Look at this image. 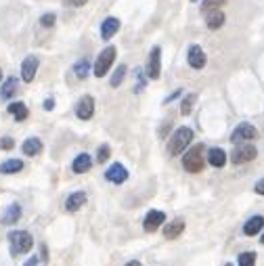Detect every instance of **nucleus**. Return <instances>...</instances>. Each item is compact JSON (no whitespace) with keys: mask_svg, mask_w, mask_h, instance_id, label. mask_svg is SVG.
I'll return each instance as SVG.
<instances>
[{"mask_svg":"<svg viewBox=\"0 0 264 266\" xmlns=\"http://www.w3.org/2000/svg\"><path fill=\"white\" fill-rule=\"evenodd\" d=\"M9 243H11V256H19V253H28L32 249L34 239L28 230H11Z\"/></svg>","mask_w":264,"mask_h":266,"instance_id":"f257e3e1","label":"nucleus"},{"mask_svg":"<svg viewBox=\"0 0 264 266\" xmlns=\"http://www.w3.org/2000/svg\"><path fill=\"white\" fill-rule=\"evenodd\" d=\"M191 141H193V130L187 128V126H183V128H178L174 132V136L170 138V145H168V153L170 155H181L185 149L191 145Z\"/></svg>","mask_w":264,"mask_h":266,"instance_id":"f03ea898","label":"nucleus"},{"mask_svg":"<svg viewBox=\"0 0 264 266\" xmlns=\"http://www.w3.org/2000/svg\"><path fill=\"white\" fill-rule=\"evenodd\" d=\"M203 166H206V159H203V145H195L191 151L185 153L183 168L187 172H191V174H197V172L203 170Z\"/></svg>","mask_w":264,"mask_h":266,"instance_id":"7ed1b4c3","label":"nucleus"},{"mask_svg":"<svg viewBox=\"0 0 264 266\" xmlns=\"http://www.w3.org/2000/svg\"><path fill=\"white\" fill-rule=\"evenodd\" d=\"M115 55H117V51H115V46H107V49H103L101 53H99V57H97V61H94V76L97 78H103L107 72L111 69V65H113V61H115Z\"/></svg>","mask_w":264,"mask_h":266,"instance_id":"20e7f679","label":"nucleus"},{"mask_svg":"<svg viewBox=\"0 0 264 266\" xmlns=\"http://www.w3.org/2000/svg\"><path fill=\"white\" fill-rule=\"evenodd\" d=\"M258 155V149L254 145H249V143H237V147L233 149V164H247V161L251 159H256Z\"/></svg>","mask_w":264,"mask_h":266,"instance_id":"39448f33","label":"nucleus"},{"mask_svg":"<svg viewBox=\"0 0 264 266\" xmlns=\"http://www.w3.org/2000/svg\"><path fill=\"white\" fill-rule=\"evenodd\" d=\"M162 74V51L160 46H153L147 59V78L149 80H158Z\"/></svg>","mask_w":264,"mask_h":266,"instance_id":"423d86ee","label":"nucleus"},{"mask_svg":"<svg viewBox=\"0 0 264 266\" xmlns=\"http://www.w3.org/2000/svg\"><path fill=\"white\" fill-rule=\"evenodd\" d=\"M256 136H258V130H256L251 124L243 122V124H239L237 128L233 130L231 141H233V143H249V141H254Z\"/></svg>","mask_w":264,"mask_h":266,"instance_id":"0eeeda50","label":"nucleus"},{"mask_svg":"<svg viewBox=\"0 0 264 266\" xmlns=\"http://www.w3.org/2000/svg\"><path fill=\"white\" fill-rule=\"evenodd\" d=\"M164 222H166V212H162V210H151V212H147L145 220H143V228H145L147 233H153V230H158Z\"/></svg>","mask_w":264,"mask_h":266,"instance_id":"6e6552de","label":"nucleus"},{"mask_svg":"<svg viewBox=\"0 0 264 266\" xmlns=\"http://www.w3.org/2000/svg\"><path fill=\"white\" fill-rule=\"evenodd\" d=\"M38 65H40V61H38V57H34V55H30V57H26V59H23V63H21V78H23V82L30 84L32 80L36 78Z\"/></svg>","mask_w":264,"mask_h":266,"instance_id":"1a4fd4ad","label":"nucleus"},{"mask_svg":"<svg viewBox=\"0 0 264 266\" xmlns=\"http://www.w3.org/2000/svg\"><path fill=\"white\" fill-rule=\"evenodd\" d=\"M187 61H189V65L193 67V69H203V67H206V63H208V57H206V53H203L201 46L193 44L189 49V53H187Z\"/></svg>","mask_w":264,"mask_h":266,"instance_id":"9d476101","label":"nucleus"},{"mask_svg":"<svg viewBox=\"0 0 264 266\" xmlns=\"http://www.w3.org/2000/svg\"><path fill=\"white\" fill-rule=\"evenodd\" d=\"M92 113H94V99H92L90 95H84V97L78 101V105H76V115H78V120H90Z\"/></svg>","mask_w":264,"mask_h":266,"instance_id":"9b49d317","label":"nucleus"},{"mask_svg":"<svg viewBox=\"0 0 264 266\" xmlns=\"http://www.w3.org/2000/svg\"><path fill=\"white\" fill-rule=\"evenodd\" d=\"M105 178L109 180V182H113V184H122V182H126V178H128V170L122 166V164H111L109 168H107V172H105Z\"/></svg>","mask_w":264,"mask_h":266,"instance_id":"f8f14e48","label":"nucleus"},{"mask_svg":"<svg viewBox=\"0 0 264 266\" xmlns=\"http://www.w3.org/2000/svg\"><path fill=\"white\" fill-rule=\"evenodd\" d=\"M86 203V193L84 191H76V193H71L69 197L65 199V212H69V214H74V212H78L80 207Z\"/></svg>","mask_w":264,"mask_h":266,"instance_id":"ddd939ff","label":"nucleus"},{"mask_svg":"<svg viewBox=\"0 0 264 266\" xmlns=\"http://www.w3.org/2000/svg\"><path fill=\"white\" fill-rule=\"evenodd\" d=\"M117 30H119V19H115V17H107V19L101 23V38H103V40L113 38L115 34H117Z\"/></svg>","mask_w":264,"mask_h":266,"instance_id":"4468645a","label":"nucleus"},{"mask_svg":"<svg viewBox=\"0 0 264 266\" xmlns=\"http://www.w3.org/2000/svg\"><path fill=\"white\" fill-rule=\"evenodd\" d=\"M21 151L26 153L28 157L38 155V153L42 151V141H40L38 136H30V138H26V141H23V145H21Z\"/></svg>","mask_w":264,"mask_h":266,"instance_id":"2eb2a0df","label":"nucleus"},{"mask_svg":"<svg viewBox=\"0 0 264 266\" xmlns=\"http://www.w3.org/2000/svg\"><path fill=\"white\" fill-rule=\"evenodd\" d=\"M90 168H92V157L88 153H80L74 159V164H71V170H74L76 174H86Z\"/></svg>","mask_w":264,"mask_h":266,"instance_id":"dca6fc26","label":"nucleus"},{"mask_svg":"<svg viewBox=\"0 0 264 266\" xmlns=\"http://www.w3.org/2000/svg\"><path fill=\"white\" fill-rule=\"evenodd\" d=\"M262 228H264V218H262V216H251L249 220L243 224V235L254 237V235L260 233Z\"/></svg>","mask_w":264,"mask_h":266,"instance_id":"f3484780","label":"nucleus"},{"mask_svg":"<svg viewBox=\"0 0 264 266\" xmlns=\"http://www.w3.org/2000/svg\"><path fill=\"white\" fill-rule=\"evenodd\" d=\"M224 13L220 9H216V11H210V13H206V26L210 30H220L224 26Z\"/></svg>","mask_w":264,"mask_h":266,"instance_id":"a211bd4d","label":"nucleus"},{"mask_svg":"<svg viewBox=\"0 0 264 266\" xmlns=\"http://www.w3.org/2000/svg\"><path fill=\"white\" fill-rule=\"evenodd\" d=\"M183 230H185V220L183 218H176V220H172L170 224H166L164 237L166 239H176L178 235H183Z\"/></svg>","mask_w":264,"mask_h":266,"instance_id":"6ab92c4d","label":"nucleus"},{"mask_svg":"<svg viewBox=\"0 0 264 266\" xmlns=\"http://www.w3.org/2000/svg\"><path fill=\"white\" fill-rule=\"evenodd\" d=\"M9 113L15 118V122H23V120H28V115H30L28 105H26V103H21V101L11 103V105H9Z\"/></svg>","mask_w":264,"mask_h":266,"instance_id":"aec40b11","label":"nucleus"},{"mask_svg":"<svg viewBox=\"0 0 264 266\" xmlns=\"http://www.w3.org/2000/svg\"><path fill=\"white\" fill-rule=\"evenodd\" d=\"M208 164L214 166V168H222L226 164V153L218 147L210 149V151H208Z\"/></svg>","mask_w":264,"mask_h":266,"instance_id":"412c9836","label":"nucleus"},{"mask_svg":"<svg viewBox=\"0 0 264 266\" xmlns=\"http://www.w3.org/2000/svg\"><path fill=\"white\" fill-rule=\"evenodd\" d=\"M21 218V205L19 203H11L7 207V212L3 216V224H15Z\"/></svg>","mask_w":264,"mask_h":266,"instance_id":"4be33fe9","label":"nucleus"},{"mask_svg":"<svg viewBox=\"0 0 264 266\" xmlns=\"http://www.w3.org/2000/svg\"><path fill=\"white\" fill-rule=\"evenodd\" d=\"M23 170V161L21 159H7L0 164V174H17Z\"/></svg>","mask_w":264,"mask_h":266,"instance_id":"5701e85b","label":"nucleus"},{"mask_svg":"<svg viewBox=\"0 0 264 266\" xmlns=\"http://www.w3.org/2000/svg\"><path fill=\"white\" fill-rule=\"evenodd\" d=\"M17 78H7V82L3 84V90H0V95H3V99H11L17 92Z\"/></svg>","mask_w":264,"mask_h":266,"instance_id":"b1692460","label":"nucleus"},{"mask_svg":"<svg viewBox=\"0 0 264 266\" xmlns=\"http://www.w3.org/2000/svg\"><path fill=\"white\" fill-rule=\"evenodd\" d=\"M195 101H197V95H195V92H189V95L181 101V113H183V115H189L191 111H193Z\"/></svg>","mask_w":264,"mask_h":266,"instance_id":"393cba45","label":"nucleus"},{"mask_svg":"<svg viewBox=\"0 0 264 266\" xmlns=\"http://www.w3.org/2000/svg\"><path fill=\"white\" fill-rule=\"evenodd\" d=\"M126 72H128V67H126V65H117V67H115V72H113V76H111V80H109V84H111L113 88H117L119 84L124 82Z\"/></svg>","mask_w":264,"mask_h":266,"instance_id":"a878e982","label":"nucleus"},{"mask_svg":"<svg viewBox=\"0 0 264 266\" xmlns=\"http://www.w3.org/2000/svg\"><path fill=\"white\" fill-rule=\"evenodd\" d=\"M88 72H90V61H88V59H82V61H78V63L74 65V74H76L80 80L86 78Z\"/></svg>","mask_w":264,"mask_h":266,"instance_id":"bb28decb","label":"nucleus"},{"mask_svg":"<svg viewBox=\"0 0 264 266\" xmlns=\"http://www.w3.org/2000/svg\"><path fill=\"white\" fill-rule=\"evenodd\" d=\"M239 266H256V251H243L237 258Z\"/></svg>","mask_w":264,"mask_h":266,"instance_id":"cd10ccee","label":"nucleus"},{"mask_svg":"<svg viewBox=\"0 0 264 266\" xmlns=\"http://www.w3.org/2000/svg\"><path fill=\"white\" fill-rule=\"evenodd\" d=\"M224 3H226V0H203V3H201V11H203V13H210V11L220 9Z\"/></svg>","mask_w":264,"mask_h":266,"instance_id":"c85d7f7f","label":"nucleus"},{"mask_svg":"<svg viewBox=\"0 0 264 266\" xmlns=\"http://www.w3.org/2000/svg\"><path fill=\"white\" fill-rule=\"evenodd\" d=\"M109 155H111L109 145H101V147H99V151H97V161H99V164H105V161L109 159Z\"/></svg>","mask_w":264,"mask_h":266,"instance_id":"c756f323","label":"nucleus"},{"mask_svg":"<svg viewBox=\"0 0 264 266\" xmlns=\"http://www.w3.org/2000/svg\"><path fill=\"white\" fill-rule=\"evenodd\" d=\"M55 21H57L55 13H46V15L40 17V26H42V28H53V26H55Z\"/></svg>","mask_w":264,"mask_h":266,"instance_id":"7c9ffc66","label":"nucleus"},{"mask_svg":"<svg viewBox=\"0 0 264 266\" xmlns=\"http://www.w3.org/2000/svg\"><path fill=\"white\" fill-rule=\"evenodd\" d=\"M15 147V141L11 136H3L0 138V149H5V151H11V149Z\"/></svg>","mask_w":264,"mask_h":266,"instance_id":"2f4dec72","label":"nucleus"},{"mask_svg":"<svg viewBox=\"0 0 264 266\" xmlns=\"http://www.w3.org/2000/svg\"><path fill=\"white\" fill-rule=\"evenodd\" d=\"M65 3H67L69 7H76V9H78V7H84V5H86L88 0H65Z\"/></svg>","mask_w":264,"mask_h":266,"instance_id":"473e14b6","label":"nucleus"},{"mask_svg":"<svg viewBox=\"0 0 264 266\" xmlns=\"http://www.w3.org/2000/svg\"><path fill=\"white\" fill-rule=\"evenodd\" d=\"M254 189H256L258 195H264V178H260V180L256 182V187H254Z\"/></svg>","mask_w":264,"mask_h":266,"instance_id":"72a5a7b5","label":"nucleus"},{"mask_svg":"<svg viewBox=\"0 0 264 266\" xmlns=\"http://www.w3.org/2000/svg\"><path fill=\"white\" fill-rule=\"evenodd\" d=\"M44 109H46V111H53V109H55V99H46V101H44Z\"/></svg>","mask_w":264,"mask_h":266,"instance_id":"f704fd0d","label":"nucleus"},{"mask_svg":"<svg viewBox=\"0 0 264 266\" xmlns=\"http://www.w3.org/2000/svg\"><path fill=\"white\" fill-rule=\"evenodd\" d=\"M181 95H183V90H176V92H172V95H170V97H168V99H166L164 103H172L174 99H178V97H181Z\"/></svg>","mask_w":264,"mask_h":266,"instance_id":"c9c22d12","label":"nucleus"},{"mask_svg":"<svg viewBox=\"0 0 264 266\" xmlns=\"http://www.w3.org/2000/svg\"><path fill=\"white\" fill-rule=\"evenodd\" d=\"M36 264H38V258H36V256H32V258H30L26 264H23V266H36Z\"/></svg>","mask_w":264,"mask_h":266,"instance_id":"e433bc0d","label":"nucleus"},{"mask_svg":"<svg viewBox=\"0 0 264 266\" xmlns=\"http://www.w3.org/2000/svg\"><path fill=\"white\" fill-rule=\"evenodd\" d=\"M42 260L49 262V251H46V247H42Z\"/></svg>","mask_w":264,"mask_h":266,"instance_id":"4c0bfd02","label":"nucleus"},{"mask_svg":"<svg viewBox=\"0 0 264 266\" xmlns=\"http://www.w3.org/2000/svg\"><path fill=\"white\" fill-rule=\"evenodd\" d=\"M126 266H141V262H137V260H132V262H128Z\"/></svg>","mask_w":264,"mask_h":266,"instance_id":"58836bf2","label":"nucleus"},{"mask_svg":"<svg viewBox=\"0 0 264 266\" xmlns=\"http://www.w3.org/2000/svg\"><path fill=\"white\" fill-rule=\"evenodd\" d=\"M0 80H3V69H0Z\"/></svg>","mask_w":264,"mask_h":266,"instance_id":"ea45409f","label":"nucleus"},{"mask_svg":"<svg viewBox=\"0 0 264 266\" xmlns=\"http://www.w3.org/2000/svg\"><path fill=\"white\" fill-rule=\"evenodd\" d=\"M260 241H262V243H264V233H262V239H260Z\"/></svg>","mask_w":264,"mask_h":266,"instance_id":"a19ab883","label":"nucleus"},{"mask_svg":"<svg viewBox=\"0 0 264 266\" xmlns=\"http://www.w3.org/2000/svg\"><path fill=\"white\" fill-rule=\"evenodd\" d=\"M224 266H233V264H224Z\"/></svg>","mask_w":264,"mask_h":266,"instance_id":"79ce46f5","label":"nucleus"},{"mask_svg":"<svg viewBox=\"0 0 264 266\" xmlns=\"http://www.w3.org/2000/svg\"><path fill=\"white\" fill-rule=\"evenodd\" d=\"M191 3H197V0H191Z\"/></svg>","mask_w":264,"mask_h":266,"instance_id":"37998d69","label":"nucleus"}]
</instances>
